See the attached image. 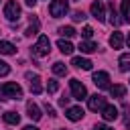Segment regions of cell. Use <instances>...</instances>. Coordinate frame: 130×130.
Returning <instances> with one entry per match:
<instances>
[{
	"mask_svg": "<svg viewBox=\"0 0 130 130\" xmlns=\"http://www.w3.org/2000/svg\"><path fill=\"white\" fill-rule=\"evenodd\" d=\"M0 95L4 100H20L22 98V87L16 81H6L0 85Z\"/></svg>",
	"mask_w": 130,
	"mask_h": 130,
	"instance_id": "obj_1",
	"label": "cell"
},
{
	"mask_svg": "<svg viewBox=\"0 0 130 130\" xmlns=\"http://www.w3.org/2000/svg\"><path fill=\"white\" fill-rule=\"evenodd\" d=\"M49 53H51V41H49L47 35H41L39 41H37V45L32 47V55H37V57H47Z\"/></svg>",
	"mask_w": 130,
	"mask_h": 130,
	"instance_id": "obj_2",
	"label": "cell"
},
{
	"mask_svg": "<svg viewBox=\"0 0 130 130\" xmlns=\"http://www.w3.org/2000/svg\"><path fill=\"white\" fill-rule=\"evenodd\" d=\"M67 10H69V2H67V0H53V2L49 4V12H51L53 18H61V16H65Z\"/></svg>",
	"mask_w": 130,
	"mask_h": 130,
	"instance_id": "obj_3",
	"label": "cell"
},
{
	"mask_svg": "<svg viewBox=\"0 0 130 130\" xmlns=\"http://www.w3.org/2000/svg\"><path fill=\"white\" fill-rule=\"evenodd\" d=\"M69 87H71V95H73L75 100H79V102H81V100H85V98H87V89H85V85H83L79 79H75V77H73V79H69Z\"/></svg>",
	"mask_w": 130,
	"mask_h": 130,
	"instance_id": "obj_4",
	"label": "cell"
},
{
	"mask_svg": "<svg viewBox=\"0 0 130 130\" xmlns=\"http://www.w3.org/2000/svg\"><path fill=\"white\" fill-rule=\"evenodd\" d=\"M4 16L8 20H18L20 18V6H18L16 0H8L4 4Z\"/></svg>",
	"mask_w": 130,
	"mask_h": 130,
	"instance_id": "obj_5",
	"label": "cell"
},
{
	"mask_svg": "<svg viewBox=\"0 0 130 130\" xmlns=\"http://www.w3.org/2000/svg\"><path fill=\"white\" fill-rule=\"evenodd\" d=\"M93 83L98 85V89H108L110 87V75L106 71H95L93 73Z\"/></svg>",
	"mask_w": 130,
	"mask_h": 130,
	"instance_id": "obj_6",
	"label": "cell"
},
{
	"mask_svg": "<svg viewBox=\"0 0 130 130\" xmlns=\"http://www.w3.org/2000/svg\"><path fill=\"white\" fill-rule=\"evenodd\" d=\"M89 10H91V16H93V18H98L100 22H104V20H106V8H104V4H102L100 0L91 2Z\"/></svg>",
	"mask_w": 130,
	"mask_h": 130,
	"instance_id": "obj_7",
	"label": "cell"
},
{
	"mask_svg": "<svg viewBox=\"0 0 130 130\" xmlns=\"http://www.w3.org/2000/svg\"><path fill=\"white\" fill-rule=\"evenodd\" d=\"M100 112H102V118H104L106 122H114V120L118 118V108L112 106V104H106Z\"/></svg>",
	"mask_w": 130,
	"mask_h": 130,
	"instance_id": "obj_8",
	"label": "cell"
},
{
	"mask_svg": "<svg viewBox=\"0 0 130 130\" xmlns=\"http://www.w3.org/2000/svg\"><path fill=\"white\" fill-rule=\"evenodd\" d=\"M83 108H79V106H71V108H67V112H65V116H67V120H71V122H79L81 118H83Z\"/></svg>",
	"mask_w": 130,
	"mask_h": 130,
	"instance_id": "obj_9",
	"label": "cell"
},
{
	"mask_svg": "<svg viewBox=\"0 0 130 130\" xmlns=\"http://www.w3.org/2000/svg\"><path fill=\"white\" fill-rule=\"evenodd\" d=\"M87 106H89V110L91 112H100L104 106H106V102H104V98L102 95H91V98H87Z\"/></svg>",
	"mask_w": 130,
	"mask_h": 130,
	"instance_id": "obj_10",
	"label": "cell"
},
{
	"mask_svg": "<svg viewBox=\"0 0 130 130\" xmlns=\"http://www.w3.org/2000/svg\"><path fill=\"white\" fill-rule=\"evenodd\" d=\"M71 65L77 67V69H83V71H89V69L93 67V63H91L89 59H85V57H73V59H71Z\"/></svg>",
	"mask_w": 130,
	"mask_h": 130,
	"instance_id": "obj_11",
	"label": "cell"
},
{
	"mask_svg": "<svg viewBox=\"0 0 130 130\" xmlns=\"http://www.w3.org/2000/svg\"><path fill=\"white\" fill-rule=\"evenodd\" d=\"M26 116H28L30 120H35V122H37V120H41V116H43V114H41V108H39L35 102H28V104H26Z\"/></svg>",
	"mask_w": 130,
	"mask_h": 130,
	"instance_id": "obj_12",
	"label": "cell"
},
{
	"mask_svg": "<svg viewBox=\"0 0 130 130\" xmlns=\"http://www.w3.org/2000/svg\"><path fill=\"white\" fill-rule=\"evenodd\" d=\"M26 77L30 79V91H32L35 95H39V93L43 91V85H41V77H39V75H30V73H26Z\"/></svg>",
	"mask_w": 130,
	"mask_h": 130,
	"instance_id": "obj_13",
	"label": "cell"
},
{
	"mask_svg": "<svg viewBox=\"0 0 130 130\" xmlns=\"http://www.w3.org/2000/svg\"><path fill=\"white\" fill-rule=\"evenodd\" d=\"M122 45H124V37H122V32H112L110 35V47L112 49H122Z\"/></svg>",
	"mask_w": 130,
	"mask_h": 130,
	"instance_id": "obj_14",
	"label": "cell"
},
{
	"mask_svg": "<svg viewBox=\"0 0 130 130\" xmlns=\"http://www.w3.org/2000/svg\"><path fill=\"white\" fill-rule=\"evenodd\" d=\"M57 47H59V51H61L63 55H71V53L75 51V47H73L69 41H65V39H59V41H57Z\"/></svg>",
	"mask_w": 130,
	"mask_h": 130,
	"instance_id": "obj_15",
	"label": "cell"
},
{
	"mask_svg": "<svg viewBox=\"0 0 130 130\" xmlns=\"http://www.w3.org/2000/svg\"><path fill=\"white\" fill-rule=\"evenodd\" d=\"M108 89H110V93H112V98H124V95H126V85H122V83H116V85H110Z\"/></svg>",
	"mask_w": 130,
	"mask_h": 130,
	"instance_id": "obj_16",
	"label": "cell"
},
{
	"mask_svg": "<svg viewBox=\"0 0 130 130\" xmlns=\"http://www.w3.org/2000/svg\"><path fill=\"white\" fill-rule=\"evenodd\" d=\"M79 51L81 53H93V51H98V43H93V41H81L79 43Z\"/></svg>",
	"mask_w": 130,
	"mask_h": 130,
	"instance_id": "obj_17",
	"label": "cell"
},
{
	"mask_svg": "<svg viewBox=\"0 0 130 130\" xmlns=\"http://www.w3.org/2000/svg\"><path fill=\"white\" fill-rule=\"evenodd\" d=\"M16 53V47L8 41H0V55H14Z\"/></svg>",
	"mask_w": 130,
	"mask_h": 130,
	"instance_id": "obj_18",
	"label": "cell"
},
{
	"mask_svg": "<svg viewBox=\"0 0 130 130\" xmlns=\"http://www.w3.org/2000/svg\"><path fill=\"white\" fill-rule=\"evenodd\" d=\"M39 26H41V22H39V18H30V24L26 26V30H24V35H26V37H32V35H37V32H39Z\"/></svg>",
	"mask_w": 130,
	"mask_h": 130,
	"instance_id": "obj_19",
	"label": "cell"
},
{
	"mask_svg": "<svg viewBox=\"0 0 130 130\" xmlns=\"http://www.w3.org/2000/svg\"><path fill=\"white\" fill-rule=\"evenodd\" d=\"M2 118H4V122H6V124H12V126H16V124L20 122V116H18L16 112H6Z\"/></svg>",
	"mask_w": 130,
	"mask_h": 130,
	"instance_id": "obj_20",
	"label": "cell"
},
{
	"mask_svg": "<svg viewBox=\"0 0 130 130\" xmlns=\"http://www.w3.org/2000/svg\"><path fill=\"white\" fill-rule=\"evenodd\" d=\"M120 69L122 71H130V53H124V55H120Z\"/></svg>",
	"mask_w": 130,
	"mask_h": 130,
	"instance_id": "obj_21",
	"label": "cell"
},
{
	"mask_svg": "<svg viewBox=\"0 0 130 130\" xmlns=\"http://www.w3.org/2000/svg\"><path fill=\"white\" fill-rule=\"evenodd\" d=\"M110 10H112V14H110V22H112L114 26H118V24H122V22H126L124 18H118V12H116V8H114V4H110Z\"/></svg>",
	"mask_w": 130,
	"mask_h": 130,
	"instance_id": "obj_22",
	"label": "cell"
},
{
	"mask_svg": "<svg viewBox=\"0 0 130 130\" xmlns=\"http://www.w3.org/2000/svg\"><path fill=\"white\" fill-rule=\"evenodd\" d=\"M53 73H55V75H67V65L61 63V61L53 63Z\"/></svg>",
	"mask_w": 130,
	"mask_h": 130,
	"instance_id": "obj_23",
	"label": "cell"
},
{
	"mask_svg": "<svg viewBox=\"0 0 130 130\" xmlns=\"http://www.w3.org/2000/svg\"><path fill=\"white\" fill-rule=\"evenodd\" d=\"M59 35H61V37H67V39H71V37H75L77 32H75V28H73V26H59Z\"/></svg>",
	"mask_w": 130,
	"mask_h": 130,
	"instance_id": "obj_24",
	"label": "cell"
},
{
	"mask_svg": "<svg viewBox=\"0 0 130 130\" xmlns=\"http://www.w3.org/2000/svg\"><path fill=\"white\" fill-rule=\"evenodd\" d=\"M122 14H124V20H128V16H130V0H122Z\"/></svg>",
	"mask_w": 130,
	"mask_h": 130,
	"instance_id": "obj_25",
	"label": "cell"
},
{
	"mask_svg": "<svg viewBox=\"0 0 130 130\" xmlns=\"http://www.w3.org/2000/svg\"><path fill=\"white\" fill-rule=\"evenodd\" d=\"M81 37H83L85 41H89V39L93 37V28H91V26H83V30H81Z\"/></svg>",
	"mask_w": 130,
	"mask_h": 130,
	"instance_id": "obj_26",
	"label": "cell"
},
{
	"mask_svg": "<svg viewBox=\"0 0 130 130\" xmlns=\"http://www.w3.org/2000/svg\"><path fill=\"white\" fill-rule=\"evenodd\" d=\"M57 89H59V83H57L55 79H49V83H47V91H49V93H55Z\"/></svg>",
	"mask_w": 130,
	"mask_h": 130,
	"instance_id": "obj_27",
	"label": "cell"
},
{
	"mask_svg": "<svg viewBox=\"0 0 130 130\" xmlns=\"http://www.w3.org/2000/svg\"><path fill=\"white\" fill-rule=\"evenodd\" d=\"M75 22H81V20H85L87 16H85V12H81V10H77V12H73V16H71Z\"/></svg>",
	"mask_w": 130,
	"mask_h": 130,
	"instance_id": "obj_28",
	"label": "cell"
},
{
	"mask_svg": "<svg viewBox=\"0 0 130 130\" xmlns=\"http://www.w3.org/2000/svg\"><path fill=\"white\" fill-rule=\"evenodd\" d=\"M8 73H10V65L4 63V61H0V75L4 77V75H8Z\"/></svg>",
	"mask_w": 130,
	"mask_h": 130,
	"instance_id": "obj_29",
	"label": "cell"
},
{
	"mask_svg": "<svg viewBox=\"0 0 130 130\" xmlns=\"http://www.w3.org/2000/svg\"><path fill=\"white\" fill-rule=\"evenodd\" d=\"M93 130H114L112 126H108V124H95L93 126Z\"/></svg>",
	"mask_w": 130,
	"mask_h": 130,
	"instance_id": "obj_30",
	"label": "cell"
},
{
	"mask_svg": "<svg viewBox=\"0 0 130 130\" xmlns=\"http://www.w3.org/2000/svg\"><path fill=\"white\" fill-rule=\"evenodd\" d=\"M45 110H47V112H49V116H57V114H55V108H53V106H51V104H49V102H47V104H45Z\"/></svg>",
	"mask_w": 130,
	"mask_h": 130,
	"instance_id": "obj_31",
	"label": "cell"
},
{
	"mask_svg": "<svg viewBox=\"0 0 130 130\" xmlns=\"http://www.w3.org/2000/svg\"><path fill=\"white\" fill-rule=\"evenodd\" d=\"M59 106L67 108V106H69V98H65V95H63V98H59Z\"/></svg>",
	"mask_w": 130,
	"mask_h": 130,
	"instance_id": "obj_32",
	"label": "cell"
},
{
	"mask_svg": "<svg viewBox=\"0 0 130 130\" xmlns=\"http://www.w3.org/2000/svg\"><path fill=\"white\" fill-rule=\"evenodd\" d=\"M24 4H26V6H30V8H32V6H35V4H37V0H24Z\"/></svg>",
	"mask_w": 130,
	"mask_h": 130,
	"instance_id": "obj_33",
	"label": "cell"
},
{
	"mask_svg": "<svg viewBox=\"0 0 130 130\" xmlns=\"http://www.w3.org/2000/svg\"><path fill=\"white\" fill-rule=\"evenodd\" d=\"M22 130H39V128H37V126H24Z\"/></svg>",
	"mask_w": 130,
	"mask_h": 130,
	"instance_id": "obj_34",
	"label": "cell"
},
{
	"mask_svg": "<svg viewBox=\"0 0 130 130\" xmlns=\"http://www.w3.org/2000/svg\"><path fill=\"white\" fill-rule=\"evenodd\" d=\"M126 43H128V47H130V35H128V39H126Z\"/></svg>",
	"mask_w": 130,
	"mask_h": 130,
	"instance_id": "obj_35",
	"label": "cell"
},
{
	"mask_svg": "<svg viewBox=\"0 0 130 130\" xmlns=\"http://www.w3.org/2000/svg\"><path fill=\"white\" fill-rule=\"evenodd\" d=\"M63 130H65V128H63Z\"/></svg>",
	"mask_w": 130,
	"mask_h": 130,
	"instance_id": "obj_36",
	"label": "cell"
}]
</instances>
